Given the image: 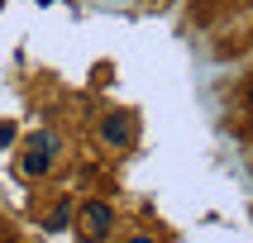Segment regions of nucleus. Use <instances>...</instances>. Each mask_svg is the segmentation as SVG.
<instances>
[{
  "label": "nucleus",
  "mask_w": 253,
  "mask_h": 243,
  "mask_svg": "<svg viewBox=\"0 0 253 243\" xmlns=\"http://www.w3.org/2000/svg\"><path fill=\"white\" fill-rule=\"evenodd\" d=\"M129 243H153V239H143V234H139V239H129Z\"/></svg>",
  "instance_id": "obj_5"
},
{
  "label": "nucleus",
  "mask_w": 253,
  "mask_h": 243,
  "mask_svg": "<svg viewBox=\"0 0 253 243\" xmlns=\"http://www.w3.org/2000/svg\"><path fill=\"white\" fill-rule=\"evenodd\" d=\"M10 139H14V124H5V119H0V148H5Z\"/></svg>",
  "instance_id": "obj_4"
},
{
  "label": "nucleus",
  "mask_w": 253,
  "mask_h": 243,
  "mask_svg": "<svg viewBox=\"0 0 253 243\" xmlns=\"http://www.w3.org/2000/svg\"><path fill=\"white\" fill-rule=\"evenodd\" d=\"M57 157V139L53 134H34L29 139V153H24V176H43Z\"/></svg>",
  "instance_id": "obj_1"
},
{
  "label": "nucleus",
  "mask_w": 253,
  "mask_h": 243,
  "mask_svg": "<svg viewBox=\"0 0 253 243\" xmlns=\"http://www.w3.org/2000/svg\"><path fill=\"white\" fill-rule=\"evenodd\" d=\"M100 139L110 143V148H129V143H134V119H129V114H105V119H100Z\"/></svg>",
  "instance_id": "obj_2"
},
{
  "label": "nucleus",
  "mask_w": 253,
  "mask_h": 243,
  "mask_svg": "<svg viewBox=\"0 0 253 243\" xmlns=\"http://www.w3.org/2000/svg\"><path fill=\"white\" fill-rule=\"evenodd\" d=\"M249 105H253V86H249Z\"/></svg>",
  "instance_id": "obj_6"
},
{
  "label": "nucleus",
  "mask_w": 253,
  "mask_h": 243,
  "mask_svg": "<svg viewBox=\"0 0 253 243\" xmlns=\"http://www.w3.org/2000/svg\"><path fill=\"white\" fill-rule=\"evenodd\" d=\"M82 219H86V239H105L110 234V224H115V214H110V205L105 200H91L82 210Z\"/></svg>",
  "instance_id": "obj_3"
}]
</instances>
